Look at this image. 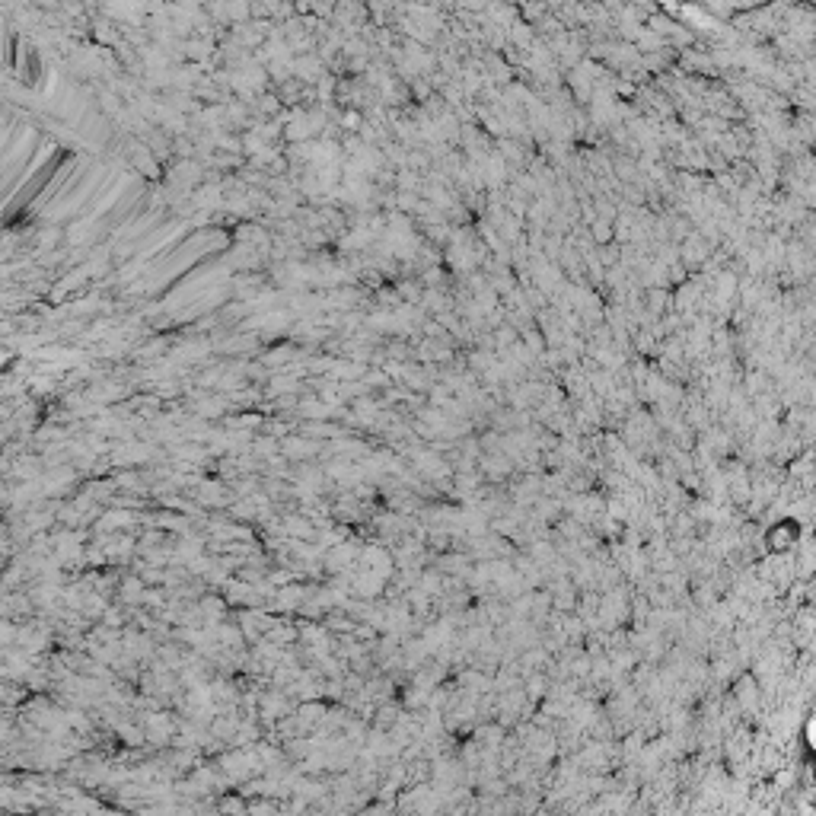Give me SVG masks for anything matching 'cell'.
<instances>
[{
	"mask_svg": "<svg viewBox=\"0 0 816 816\" xmlns=\"http://www.w3.org/2000/svg\"><path fill=\"white\" fill-rule=\"evenodd\" d=\"M794 539H797V526L794 523H781V526H775V530L769 533V549L785 552V549L794 546Z\"/></svg>",
	"mask_w": 816,
	"mask_h": 816,
	"instance_id": "obj_1",
	"label": "cell"
},
{
	"mask_svg": "<svg viewBox=\"0 0 816 816\" xmlns=\"http://www.w3.org/2000/svg\"><path fill=\"white\" fill-rule=\"evenodd\" d=\"M804 743H807L810 756L816 759V711L810 714V718H807V724H804Z\"/></svg>",
	"mask_w": 816,
	"mask_h": 816,
	"instance_id": "obj_2",
	"label": "cell"
}]
</instances>
